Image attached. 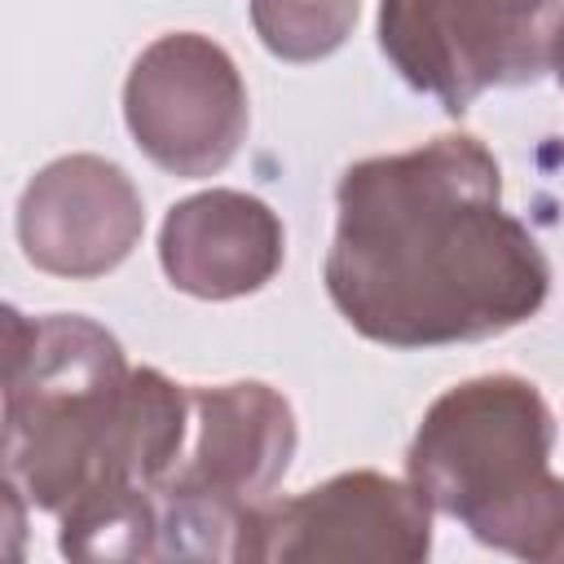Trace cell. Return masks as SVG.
Listing matches in <instances>:
<instances>
[{"mask_svg":"<svg viewBox=\"0 0 564 564\" xmlns=\"http://www.w3.org/2000/svg\"><path fill=\"white\" fill-rule=\"evenodd\" d=\"M326 295L383 348L494 339L551 291L538 238L502 207L498 159L463 132L361 159L339 176Z\"/></svg>","mask_w":564,"mask_h":564,"instance_id":"cell-1","label":"cell"},{"mask_svg":"<svg viewBox=\"0 0 564 564\" xmlns=\"http://www.w3.org/2000/svg\"><path fill=\"white\" fill-rule=\"evenodd\" d=\"M194 419L167 375L132 370L119 339L79 317L4 308V480L48 516L115 494L159 489Z\"/></svg>","mask_w":564,"mask_h":564,"instance_id":"cell-2","label":"cell"},{"mask_svg":"<svg viewBox=\"0 0 564 564\" xmlns=\"http://www.w3.org/2000/svg\"><path fill=\"white\" fill-rule=\"evenodd\" d=\"M555 419L520 375H480L441 392L405 454L410 485L480 546L560 564L564 480L551 471Z\"/></svg>","mask_w":564,"mask_h":564,"instance_id":"cell-3","label":"cell"},{"mask_svg":"<svg viewBox=\"0 0 564 564\" xmlns=\"http://www.w3.org/2000/svg\"><path fill=\"white\" fill-rule=\"evenodd\" d=\"M560 0H379V48L401 79L463 115L485 88L551 70Z\"/></svg>","mask_w":564,"mask_h":564,"instance_id":"cell-4","label":"cell"},{"mask_svg":"<svg viewBox=\"0 0 564 564\" xmlns=\"http://www.w3.org/2000/svg\"><path fill=\"white\" fill-rule=\"evenodd\" d=\"M123 119L141 154L172 176H216L247 137V88L234 57L172 31L141 48L123 84Z\"/></svg>","mask_w":564,"mask_h":564,"instance_id":"cell-5","label":"cell"},{"mask_svg":"<svg viewBox=\"0 0 564 564\" xmlns=\"http://www.w3.org/2000/svg\"><path fill=\"white\" fill-rule=\"evenodd\" d=\"M432 551V507L410 480L344 471L300 498L260 502L247 529V560H388L419 564Z\"/></svg>","mask_w":564,"mask_h":564,"instance_id":"cell-6","label":"cell"},{"mask_svg":"<svg viewBox=\"0 0 564 564\" xmlns=\"http://www.w3.org/2000/svg\"><path fill=\"white\" fill-rule=\"evenodd\" d=\"M145 207L132 176L101 154H66L31 176L18 203V242L53 278H101L141 242Z\"/></svg>","mask_w":564,"mask_h":564,"instance_id":"cell-7","label":"cell"},{"mask_svg":"<svg viewBox=\"0 0 564 564\" xmlns=\"http://www.w3.org/2000/svg\"><path fill=\"white\" fill-rule=\"evenodd\" d=\"M189 405L198 432L163 485L238 511L269 502L300 441L286 397L269 383L238 379L220 388H189Z\"/></svg>","mask_w":564,"mask_h":564,"instance_id":"cell-8","label":"cell"},{"mask_svg":"<svg viewBox=\"0 0 564 564\" xmlns=\"http://www.w3.org/2000/svg\"><path fill=\"white\" fill-rule=\"evenodd\" d=\"M286 256L282 220L242 189H203L181 198L159 229L167 282L194 300H238L278 278Z\"/></svg>","mask_w":564,"mask_h":564,"instance_id":"cell-9","label":"cell"},{"mask_svg":"<svg viewBox=\"0 0 564 564\" xmlns=\"http://www.w3.org/2000/svg\"><path fill=\"white\" fill-rule=\"evenodd\" d=\"M357 22V0H251L260 44L282 62L330 57Z\"/></svg>","mask_w":564,"mask_h":564,"instance_id":"cell-10","label":"cell"},{"mask_svg":"<svg viewBox=\"0 0 564 564\" xmlns=\"http://www.w3.org/2000/svg\"><path fill=\"white\" fill-rule=\"evenodd\" d=\"M551 70H555V79L564 84V22H560V35H555V48H551Z\"/></svg>","mask_w":564,"mask_h":564,"instance_id":"cell-11","label":"cell"}]
</instances>
